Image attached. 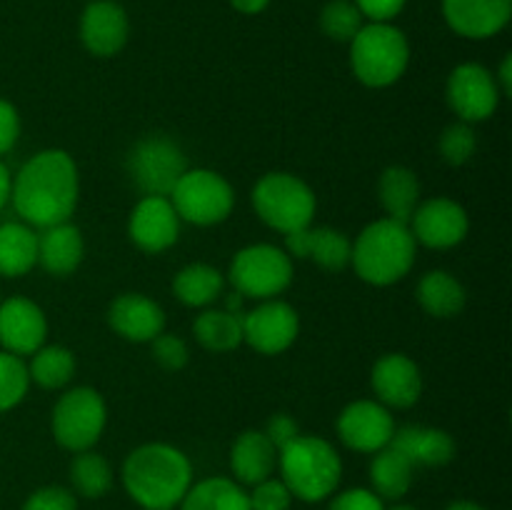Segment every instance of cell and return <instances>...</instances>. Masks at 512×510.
Instances as JSON below:
<instances>
[{"instance_id":"obj_1","label":"cell","mask_w":512,"mask_h":510,"mask_svg":"<svg viewBox=\"0 0 512 510\" xmlns=\"http://www.w3.org/2000/svg\"><path fill=\"white\" fill-rule=\"evenodd\" d=\"M80 198V175L73 155L60 148L35 153L13 178L10 203L30 228H50L73 218Z\"/></svg>"},{"instance_id":"obj_2","label":"cell","mask_w":512,"mask_h":510,"mask_svg":"<svg viewBox=\"0 0 512 510\" xmlns=\"http://www.w3.org/2000/svg\"><path fill=\"white\" fill-rule=\"evenodd\" d=\"M120 480L143 510H175L193 485V463L175 445L145 443L130 450Z\"/></svg>"},{"instance_id":"obj_3","label":"cell","mask_w":512,"mask_h":510,"mask_svg":"<svg viewBox=\"0 0 512 510\" xmlns=\"http://www.w3.org/2000/svg\"><path fill=\"white\" fill-rule=\"evenodd\" d=\"M418 243L405 223L393 218H380L365 225L350 250V265L355 275L368 285L400 283L413 270Z\"/></svg>"},{"instance_id":"obj_4","label":"cell","mask_w":512,"mask_h":510,"mask_svg":"<svg viewBox=\"0 0 512 510\" xmlns=\"http://www.w3.org/2000/svg\"><path fill=\"white\" fill-rule=\"evenodd\" d=\"M280 480L303 503H323L343 480V460L335 445L320 435H303L278 450Z\"/></svg>"},{"instance_id":"obj_5","label":"cell","mask_w":512,"mask_h":510,"mask_svg":"<svg viewBox=\"0 0 512 510\" xmlns=\"http://www.w3.org/2000/svg\"><path fill=\"white\" fill-rule=\"evenodd\" d=\"M410 65V43L393 23H368L350 40V68L368 88L398 83Z\"/></svg>"},{"instance_id":"obj_6","label":"cell","mask_w":512,"mask_h":510,"mask_svg":"<svg viewBox=\"0 0 512 510\" xmlns=\"http://www.w3.org/2000/svg\"><path fill=\"white\" fill-rule=\"evenodd\" d=\"M250 200L258 218L283 235L308 228L318 210L315 190L303 178L283 170L265 173L255 183Z\"/></svg>"},{"instance_id":"obj_7","label":"cell","mask_w":512,"mask_h":510,"mask_svg":"<svg viewBox=\"0 0 512 510\" xmlns=\"http://www.w3.org/2000/svg\"><path fill=\"white\" fill-rule=\"evenodd\" d=\"M105 425H108V405H105L103 395L88 385L65 390L50 415V430H53L55 443L70 453L93 450Z\"/></svg>"},{"instance_id":"obj_8","label":"cell","mask_w":512,"mask_h":510,"mask_svg":"<svg viewBox=\"0 0 512 510\" xmlns=\"http://www.w3.org/2000/svg\"><path fill=\"white\" fill-rule=\"evenodd\" d=\"M228 280L243 298H278L293 283V258L273 243L245 245L230 263Z\"/></svg>"},{"instance_id":"obj_9","label":"cell","mask_w":512,"mask_h":510,"mask_svg":"<svg viewBox=\"0 0 512 510\" xmlns=\"http://www.w3.org/2000/svg\"><path fill=\"white\" fill-rule=\"evenodd\" d=\"M170 203L183 223L210 228L230 218L235 208V190L215 170L188 168L170 193Z\"/></svg>"},{"instance_id":"obj_10","label":"cell","mask_w":512,"mask_h":510,"mask_svg":"<svg viewBox=\"0 0 512 510\" xmlns=\"http://www.w3.org/2000/svg\"><path fill=\"white\" fill-rule=\"evenodd\" d=\"M185 170L188 158L183 148L165 135H148L128 153V173L143 195L170 198Z\"/></svg>"},{"instance_id":"obj_11","label":"cell","mask_w":512,"mask_h":510,"mask_svg":"<svg viewBox=\"0 0 512 510\" xmlns=\"http://www.w3.org/2000/svg\"><path fill=\"white\" fill-rule=\"evenodd\" d=\"M445 100L448 108L458 115L463 123H483L493 118L495 110L500 108V93L495 75L480 63H460L445 83Z\"/></svg>"},{"instance_id":"obj_12","label":"cell","mask_w":512,"mask_h":510,"mask_svg":"<svg viewBox=\"0 0 512 510\" xmlns=\"http://www.w3.org/2000/svg\"><path fill=\"white\" fill-rule=\"evenodd\" d=\"M243 343L260 355H280L298 340L300 315L280 298L260 300L243 313Z\"/></svg>"},{"instance_id":"obj_13","label":"cell","mask_w":512,"mask_h":510,"mask_svg":"<svg viewBox=\"0 0 512 510\" xmlns=\"http://www.w3.org/2000/svg\"><path fill=\"white\" fill-rule=\"evenodd\" d=\"M415 243L433 250H448L468 238L470 218L468 210L453 198H428L418 203L413 218L408 223Z\"/></svg>"},{"instance_id":"obj_14","label":"cell","mask_w":512,"mask_h":510,"mask_svg":"<svg viewBox=\"0 0 512 510\" xmlns=\"http://www.w3.org/2000/svg\"><path fill=\"white\" fill-rule=\"evenodd\" d=\"M395 418L378 400H353L338 415V438L355 453L373 455L388 448L395 435Z\"/></svg>"},{"instance_id":"obj_15","label":"cell","mask_w":512,"mask_h":510,"mask_svg":"<svg viewBox=\"0 0 512 510\" xmlns=\"http://www.w3.org/2000/svg\"><path fill=\"white\" fill-rule=\"evenodd\" d=\"M180 223L183 220L175 213L170 198L163 195H143L130 210L128 235L145 253H163L173 248L180 238Z\"/></svg>"},{"instance_id":"obj_16","label":"cell","mask_w":512,"mask_h":510,"mask_svg":"<svg viewBox=\"0 0 512 510\" xmlns=\"http://www.w3.org/2000/svg\"><path fill=\"white\" fill-rule=\"evenodd\" d=\"M370 385L385 408H413L423 395V375L418 363L405 353H385L375 360Z\"/></svg>"},{"instance_id":"obj_17","label":"cell","mask_w":512,"mask_h":510,"mask_svg":"<svg viewBox=\"0 0 512 510\" xmlns=\"http://www.w3.org/2000/svg\"><path fill=\"white\" fill-rule=\"evenodd\" d=\"M45 338H48V318L38 303L23 298V295H13L0 303V345L3 350L23 358L45 345Z\"/></svg>"},{"instance_id":"obj_18","label":"cell","mask_w":512,"mask_h":510,"mask_svg":"<svg viewBox=\"0 0 512 510\" xmlns=\"http://www.w3.org/2000/svg\"><path fill=\"white\" fill-rule=\"evenodd\" d=\"M128 33V13L113 0H93L80 15V40L95 58L118 55L128 43Z\"/></svg>"},{"instance_id":"obj_19","label":"cell","mask_w":512,"mask_h":510,"mask_svg":"<svg viewBox=\"0 0 512 510\" xmlns=\"http://www.w3.org/2000/svg\"><path fill=\"white\" fill-rule=\"evenodd\" d=\"M450 30L470 40H488L510 23L512 0H443Z\"/></svg>"},{"instance_id":"obj_20","label":"cell","mask_w":512,"mask_h":510,"mask_svg":"<svg viewBox=\"0 0 512 510\" xmlns=\"http://www.w3.org/2000/svg\"><path fill=\"white\" fill-rule=\"evenodd\" d=\"M108 325L130 343H150L165 330V310L143 293H123L110 303Z\"/></svg>"},{"instance_id":"obj_21","label":"cell","mask_w":512,"mask_h":510,"mask_svg":"<svg viewBox=\"0 0 512 510\" xmlns=\"http://www.w3.org/2000/svg\"><path fill=\"white\" fill-rule=\"evenodd\" d=\"M285 253L290 258H310L325 270L340 273L350 265V250H353V240L335 228H308L295 230V233L285 235Z\"/></svg>"},{"instance_id":"obj_22","label":"cell","mask_w":512,"mask_h":510,"mask_svg":"<svg viewBox=\"0 0 512 510\" xmlns=\"http://www.w3.org/2000/svg\"><path fill=\"white\" fill-rule=\"evenodd\" d=\"M395 450L405 455L415 468H443L455 458V440L448 430L430 428V425H403L395 428Z\"/></svg>"},{"instance_id":"obj_23","label":"cell","mask_w":512,"mask_h":510,"mask_svg":"<svg viewBox=\"0 0 512 510\" xmlns=\"http://www.w3.org/2000/svg\"><path fill=\"white\" fill-rule=\"evenodd\" d=\"M278 468V448L263 430H245L230 448V470L240 485H258L273 478Z\"/></svg>"},{"instance_id":"obj_24","label":"cell","mask_w":512,"mask_h":510,"mask_svg":"<svg viewBox=\"0 0 512 510\" xmlns=\"http://www.w3.org/2000/svg\"><path fill=\"white\" fill-rule=\"evenodd\" d=\"M83 255V233L70 220L50 225L38 233V265H43L45 273L55 275V278L73 275L83 263Z\"/></svg>"},{"instance_id":"obj_25","label":"cell","mask_w":512,"mask_h":510,"mask_svg":"<svg viewBox=\"0 0 512 510\" xmlns=\"http://www.w3.org/2000/svg\"><path fill=\"white\" fill-rule=\"evenodd\" d=\"M370 478V490H373L378 498L383 500H403L408 495V490L413 488L415 480V465L405 458L400 450H395L393 445L373 453L368 468Z\"/></svg>"},{"instance_id":"obj_26","label":"cell","mask_w":512,"mask_h":510,"mask_svg":"<svg viewBox=\"0 0 512 510\" xmlns=\"http://www.w3.org/2000/svg\"><path fill=\"white\" fill-rule=\"evenodd\" d=\"M378 198L380 205L388 215L385 218H393L398 223H410L415 208L420 203V180L405 165H390L380 173L378 180Z\"/></svg>"},{"instance_id":"obj_27","label":"cell","mask_w":512,"mask_h":510,"mask_svg":"<svg viewBox=\"0 0 512 510\" xmlns=\"http://www.w3.org/2000/svg\"><path fill=\"white\" fill-rule=\"evenodd\" d=\"M415 295H418L420 308L433 318H455L463 313L465 303H468L463 283L448 270H428L418 280Z\"/></svg>"},{"instance_id":"obj_28","label":"cell","mask_w":512,"mask_h":510,"mask_svg":"<svg viewBox=\"0 0 512 510\" xmlns=\"http://www.w3.org/2000/svg\"><path fill=\"white\" fill-rule=\"evenodd\" d=\"M38 265V233L23 220L0 225V275L20 278Z\"/></svg>"},{"instance_id":"obj_29","label":"cell","mask_w":512,"mask_h":510,"mask_svg":"<svg viewBox=\"0 0 512 510\" xmlns=\"http://www.w3.org/2000/svg\"><path fill=\"white\" fill-rule=\"evenodd\" d=\"M178 510H250L248 490L238 480L213 475L190 485Z\"/></svg>"},{"instance_id":"obj_30","label":"cell","mask_w":512,"mask_h":510,"mask_svg":"<svg viewBox=\"0 0 512 510\" xmlns=\"http://www.w3.org/2000/svg\"><path fill=\"white\" fill-rule=\"evenodd\" d=\"M225 278L208 263H190L173 278V293L188 308H210L223 295Z\"/></svg>"},{"instance_id":"obj_31","label":"cell","mask_w":512,"mask_h":510,"mask_svg":"<svg viewBox=\"0 0 512 510\" xmlns=\"http://www.w3.org/2000/svg\"><path fill=\"white\" fill-rule=\"evenodd\" d=\"M243 315H235L225 308H205L195 318L193 335L205 350L228 353L243 343Z\"/></svg>"},{"instance_id":"obj_32","label":"cell","mask_w":512,"mask_h":510,"mask_svg":"<svg viewBox=\"0 0 512 510\" xmlns=\"http://www.w3.org/2000/svg\"><path fill=\"white\" fill-rule=\"evenodd\" d=\"M30 383L40 385L45 390H58L73 380L75 375V355L65 345H40L28 363Z\"/></svg>"},{"instance_id":"obj_33","label":"cell","mask_w":512,"mask_h":510,"mask_svg":"<svg viewBox=\"0 0 512 510\" xmlns=\"http://www.w3.org/2000/svg\"><path fill=\"white\" fill-rule=\"evenodd\" d=\"M68 478L75 493L90 500L103 498V495L113 488V468H110L108 460L100 453H95V450L75 453L68 470Z\"/></svg>"},{"instance_id":"obj_34","label":"cell","mask_w":512,"mask_h":510,"mask_svg":"<svg viewBox=\"0 0 512 510\" xmlns=\"http://www.w3.org/2000/svg\"><path fill=\"white\" fill-rule=\"evenodd\" d=\"M320 28L338 43H350L363 28V15L353 0H330L320 10Z\"/></svg>"},{"instance_id":"obj_35","label":"cell","mask_w":512,"mask_h":510,"mask_svg":"<svg viewBox=\"0 0 512 510\" xmlns=\"http://www.w3.org/2000/svg\"><path fill=\"white\" fill-rule=\"evenodd\" d=\"M30 375L23 358L0 350V413L13 410L28 395Z\"/></svg>"},{"instance_id":"obj_36","label":"cell","mask_w":512,"mask_h":510,"mask_svg":"<svg viewBox=\"0 0 512 510\" xmlns=\"http://www.w3.org/2000/svg\"><path fill=\"white\" fill-rule=\"evenodd\" d=\"M475 150H478V135H475L470 123L458 120V123L448 125L443 135H440V158L448 165H453V168L468 163L475 155Z\"/></svg>"},{"instance_id":"obj_37","label":"cell","mask_w":512,"mask_h":510,"mask_svg":"<svg viewBox=\"0 0 512 510\" xmlns=\"http://www.w3.org/2000/svg\"><path fill=\"white\" fill-rule=\"evenodd\" d=\"M150 350H153V358L160 368L165 370H183L190 360L188 343H185L180 335L175 333H160L158 338L150 340Z\"/></svg>"},{"instance_id":"obj_38","label":"cell","mask_w":512,"mask_h":510,"mask_svg":"<svg viewBox=\"0 0 512 510\" xmlns=\"http://www.w3.org/2000/svg\"><path fill=\"white\" fill-rule=\"evenodd\" d=\"M248 500L250 510H290V505H293V495L280 478H268L253 485Z\"/></svg>"},{"instance_id":"obj_39","label":"cell","mask_w":512,"mask_h":510,"mask_svg":"<svg viewBox=\"0 0 512 510\" xmlns=\"http://www.w3.org/2000/svg\"><path fill=\"white\" fill-rule=\"evenodd\" d=\"M23 510H78V500H75L73 490L63 488V485H45L28 495Z\"/></svg>"},{"instance_id":"obj_40","label":"cell","mask_w":512,"mask_h":510,"mask_svg":"<svg viewBox=\"0 0 512 510\" xmlns=\"http://www.w3.org/2000/svg\"><path fill=\"white\" fill-rule=\"evenodd\" d=\"M328 510H385V500L370 488H348L330 495Z\"/></svg>"},{"instance_id":"obj_41","label":"cell","mask_w":512,"mask_h":510,"mask_svg":"<svg viewBox=\"0 0 512 510\" xmlns=\"http://www.w3.org/2000/svg\"><path fill=\"white\" fill-rule=\"evenodd\" d=\"M353 3L370 23H393V18H398L405 8V0H353Z\"/></svg>"},{"instance_id":"obj_42","label":"cell","mask_w":512,"mask_h":510,"mask_svg":"<svg viewBox=\"0 0 512 510\" xmlns=\"http://www.w3.org/2000/svg\"><path fill=\"white\" fill-rule=\"evenodd\" d=\"M20 138V115L13 103L0 98V155L15 148Z\"/></svg>"},{"instance_id":"obj_43","label":"cell","mask_w":512,"mask_h":510,"mask_svg":"<svg viewBox=\"0 0 512 510\" xmlns=\"http://www.w3.org/2000/svg\"><path fill=\"white\" fill-rule=\"evenodd\" d=\"M265 435L270 438V443L275 445V448H285V445L290 443L293 438H298L300 435V428H298V420L293 418V415L288 413H275L273 418L265 423Z\"/></svg>"},{"instance_id":"obj_44","label":"cell","mask_w":512,"mask_h":510,"mask_svg":"<svg viewBox=\"0 0 512 510\" xmlns=\"http://www.w3.org/2000/svg\"><path fill=\"white\" fill-rule=\"evenodd\" d=\"M495 83H498L503 98H508V95L512 93V55L510 53L505 55L503 63H500L498 75H495Z\"/></svg>"},{"instance_id":"obj_45","label":"cell","mask_w":512,"mask_h":510,"mask_svg":"<svg viewBox=\"0 0 512 510\" xmlns=\"http://www.w3.org/2000/svg\"><path fill=\"white\" fill-rule=\"evenodd\" d=\"M10 190H13V175H10L8 165L0 160V210L10 203Z\"/></svg>"},{"instance_id":"obj_46","label":"cell","mask_w":512,"mask_h":510,"mask_svg":"<svg viewBox=\"0 0 512 510\" xmlns=\"http://www.w3.org/2000/svg\"><path fill=\"white\" fill-rule=\"evenodd\" d=\"M230 5L243 15H258L268 8L270 0H230Z\"/></svg>"},{"instance_id":"obj_47","label":"cell","mask_w":512,"mask_h":510,"mask_svg":"<svg viewBox=\"0 0 512 510\" xmlns=\"http://www.w3.org/2000/svg\"><path fill=\"white\" fill-rule=\"evenodd\" d=\"M445 510H488L485 505L475 503V500H453Z\"/></svg>"},{"instance_id":"obj_48","label":"cell","mask_w":512,"mask_h":510,"mask_svg":"<svg viewBox=\"0 0 512 510\" xmlns=\"http://www.w3.org/2000/svg\"><path fill=\"white\" fill-rule=\"evenodd\" d=\"M385 510H420V508H415V505L410 503H403V500H395L393 505H385Z\"/></svg>"}]
</instances>
